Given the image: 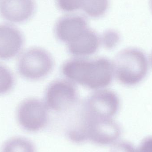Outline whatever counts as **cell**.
Listing matches in <instances>:
<instances>
[{
  "label": "cell",
  "instance_id": "6da1fadb",
  "mask_svg": "<svg viewBox=\"0 0 152 152\" xmlns=\"http://www.w3.org/2000/svg\"><path fill=\"white\" fill-rule=\"evenodd\" d=\"M61 72L71 82L95 90L110 86L114 77L113 62L104 57L69 60L62 65Z\"/></svg>",
  "mask_w": 152,
  "mask_h": 152
},
{
  "label": "cell",
  "instance_id": "7a4b0ae2",
  "mask_svg": "<svg viewBox=\"0 0 152 152\" xmlns=\"http://www.w3.org/2000/svg\"><path fill=\"white\" fill-rule=\"evenodd\" d=\"M114 77L124 86H135L147 75L149 61L140 49L129 48L120 52L113 62Z\"/></svg>",
  "mask_w": 152,
  "mask_h": 152
},
{
  "label": "cell",
  "instance_id": "3957f363",
  "mask_svg": "<svg viewBox=\"0 0 152 152\" xmlns=\"http://www.w3.org/2000/svg\"><path fill=\"white\" fill-rule=\"evenodd\" d=\"M81 142H90L100 146L113 144L118 136V126L112 118H83L80 125L76 127Z\"/></svg>",
  "mask_w": 152,
  "mask_h": 152
},
{
  "label": "cell",
  "instance_id": "277c9868",
  "mask_svg": "<svg viewBox=\"0 0 152 152\" xmlns=\"http://www.w3.org/2000/svg\"><path fill=\"white\" fill-rule=\"evenodd\" d=\"M54 61L51 54L42 48H31L22 54L18 63V70L23 77L38 80L47 77L53 69Z\"/></svg>",
  "mask_w": 152,
  "mask_h": 152
},
{
  "label": "cell",
  "instance_id": "5b68a950",
  "mask_svg": "<svg viewBox=\"0 0 152 152\" xmlns=\"http://www.w3.org/2000/svg\"><path fill=\"white\" fill-rule=\"evenodd\" d=\"M120 100L118 95L109 89L96 90L87 97L83 106V118H112L118 111Z\"/></svg>",
  "mask_w": 152,
  "mask_h": 152
},
{
  "label": "cell",
  "instance_id": "8992f818",
  "mask_svg": "<svg viewBox=\"0 0 152 152\" xmlns=\"http://www.w3.org/2000/svg\"><path fill=\"white\" fill-rule=\"evenodd\" d=\"M49 109L44 102L37 98L23 101L18 108L17 119L24 130L36 133L43 129L49 121Z\"/></svg>",
  "mask_w": 152,
  "mask_h": 152
},
{
  "label": "cell",
  "instance_id": "52a82bcc",
  "mask_svg": "<svg viewBox=\"0 0 152 152\" xmlns=\"http://www.w3.org/2000/svg\"><path fill=\"white\" fill-rule=\"evenodd\" d=\"M77 99V91L74 83L67 79H59L48 86L44 102L49 110L61 112L73 106Z\"/></svg>",
  "mask_w": 152,
  "mask_h": 152
},
{
  "label": "cell",
  "instance_id": "ba28073f",
  "mask_svg": "<svg viewBox=\"0 0 152 152\" xmlns=\"http://www.w3.org/2000/svg\"><path fill=\"white\" fill-rule=\"evenodd\" d=\"M35 10L34 0H0V16L12 23L27 21Z\"/></svg>",
  "mask_w": 152,
  "mask_h": 152
},
{
  "label": "cell",
  "instance_id": "9c48e42d",
  "mask_svg": "<svg viewBox=\"0 0 152 152\" xmlns=\"http://www.w3.org/2000/svg\"><path fill=\"white\" fill-rule=\"evenodd\" d=\"M20 31L8 24H0V59L9 60L19 53L24 44Z\"/></svg>",
  "mask_w": 152,
  "mask_h": 152
},
{
  "label": "cell",
  "instance_id": "30bf717a",
  "mask_svg": "<svg viewBox=\"0 0 152 152\" xmlns=\"http://www.w3.org/2000/svg\"><path fill=\"white\" fill-rule=\"evenodd\" d=\"M87 28V22L84 17L78 15L66 16L56 23L55 35L58 40L67 45Z\"/></svg>",
  "mask_w": 152,
  "mask_h": 152
},
{
  "label": "cell",
  "instance_id": "8fae6325",
  "mask_svg": "<svg viewBox=\"0 0 152 152\" xmlns=\"http://www.w3.org/2000/svg\"><path fill=\"white\" fill-rule=\"evenodd\" d=\"M100 38L94 30L87 28L67 44L69 54L76 58H85L95 54L99 49Z\"/></svg>",
  "mask_w": 152,
  "mask_h": 152
},
{
  "label": "cell",
  "instance_id": "7c38bea8",
  "mask_svg": "<svg viewBox=\"0 0 152 152\" xmlns=\"http://www.w3.org/2000/svg\"><path fill=\"white\" fill-rule=\"evenodd\" d=\"M1 152H36V150L30 140L21 137H15L8 139L3 144Z\"/></svg>",
  "mask_w": 152,
  "mask_h": 152
},
{
  "label": "cell",
  "instance_id": "4fadbf2b",
  "mask_svg": "<svg viewBox=\"0 0 152 152\" xmlns=\"http://www.w3.org/2000/svg\"><path fill=\"white\" fill-rule=\"evenodd\" d=\"M109 5V0H84L81 9L89 17L98 18L105 14Z\"/></svg>",
  "mask_w": 152,
  "mask_h": 152
},
{
  "label": "cell",
  "instance_id": "5bb4252c",
  "mask_svg": "<svg viewBox=\"0 0 152 152\" xmlns=\"http://www.w3.org/2000/svg\"><path fill=\"white\" fill-rule=\"evenodd\" d=\"M14 79L11 71L0 64V95L10 92L13 87Z\"/></svg>",
  "mask_w": 152,
  "mask_h": 152
},
{
  "label": "cell",
  "instance_id": "9a60e30c",
  "mask_svg": "<svg viewBox=\"0 0 152 152\" xmlns=\"http://www.w3.org/2000/svg\"><path fill=\"white\" fill-rule=\"evenodd\" d=\"M100 42L105 49L111 50L117 46L120 41V36L114 30H108L101 36Z\"/></svg>",
  "mask_w": 152,
  "mask_h": 152
},
{
  "label": "cell",
  "instance_id": "2e32d148",
  "mask_svg": "<svg viewBox=\"0 0 152 152\" xmlns=\"http://www.w3.org/2000/svg\"><path fill=\"white\" fill-rule=\"evenodd\" d=\"M84 0H57L58 7L61 10L71 12L81 9Z\"/></svg>",
  "mask_w": 152,
  "mask_h": 152
},
{
  "label": "cell",
  "instance_id": "e0dca14e",
  "mask_svg": "<svg viewBox=\"0 0 152 152\" xmlns=\"http://www.w3.org/2000/svg\"><path fill=\"white\" fill-rule=\"evenodd\" d=\"M150 5L151 10L152 11V0H150Z\"/></svg>",
  "mask_w": 152,
  "mask_h": 152
},
{
  "label": "cell",
  "instance_id": "ac0fdd59",
  "mask_svg": "<svg viewBox=\"0 0 152 152\" xmlns=\"http://www.w3.org/2000/svg\"><path fill=\"white\" fill-rule=\"evenodd\" d=\"M151 65L152 66V54H151Z\"/></svg>",
  "mask_w": 152,
  "mask_h": 152
}]
</instances>
